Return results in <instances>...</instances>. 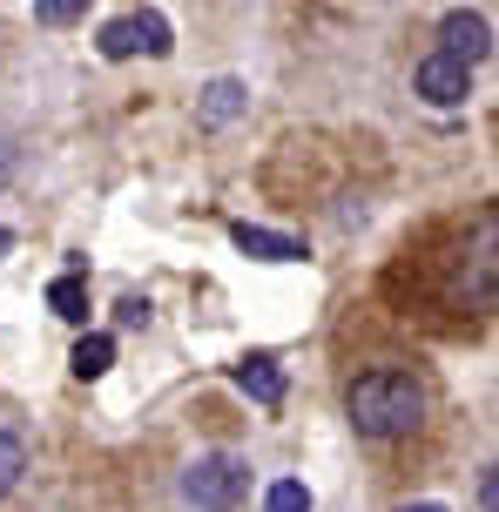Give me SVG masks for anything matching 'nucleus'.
I'll use <instances>...</instances> for the list:
<instances>
[{
	"label": "nucleus",
	"mask_w": 499,
	"mask_h": 512,
	"mask_svg": "<svg viewBox=\"0 0 499 512\" xmlns=\"http://www.w3.org/2000/svg\"><path fill=\"white\" fill-rule=\"evenodd\" d=\"M108 364H115V337H102V331H95V337H81V344H75V358H68V371H75L81 384H95V378L108 371Z\"/></svg>",
	"instance_id": "obj_8"
},
{
	"label": "nucleus",
	"mask_w": 499,
	"mask_h": 512,
	"mask_svg": "<svg viewBox=\"0 0 499 512\" xmlns=\"http://www.w3.org/2000/svg\"><path fill=\"white\" fill-rule=\"evenodd\" d=\"M439 41H446V54H459V61H473V68H479V61L493 54V21L459 7V14H446V21H439Z\"/></svg>",
	"instance_id": "obj_4"
},
{
	"label": "nucleus",
	"mask_w": 499,
	"mask_h": 512,
	"mask_svg": "<svg viewBox=\"0 0 499 512\" xmlns=\"http://www.w3.org/2000/svg\"><path fill=\"white\" fill-rule=\"evenodd\" d=\"M230 378H237V391H243V398H257L263 411L284 405V371H277V358H243Z\"/></svg>",
	"instance_id": "obj_5"
},
{
	"label": "nucleus",
	"mask_w": 499,
	"mask_h": 512,
	"mask_svg": "<svg viewBox=\"0 0 499 512\" xmlns=\"http://www.w3.org/2000/svg\"><path fill=\"white\" fill-rule=\"evenodd\" d=\"M479 506L499 512V465H486V479H479Z\"/></svg>",
	"instance_id": "obj_15"
},
{
	"label": "nucleus",
	"mask_w": 499,
	"mask_h": 512,
	"mask_svg": "<svg viewBox=\"0 0 499 512\" xmlns=\"http://www.w3.org/2000/svg\"><path fill=\"white\" fill-rule=\"evenodd\" d=\"M243 108H250V88H243L237 75H216L210 88H203V122L223 128V122H237Z\"/></svg>",
	"instance_id": "obj_7"
},
{
	"label": "nucleus",
	"mask_w": 499,
	"mask_h": 512,
	"mask_svg": "<svg viewBox=\"0 0 499 512\" xmlns=\"http://www.w3.org/2000/svg\"><path fill=\"white\" fill-rule=\"evenodd\" d=\"M48 310H54V317H68V324H81V317H88V283H81L75 270L54 277L48 283Z\"/></svg>",
	"instance_id": "obj_9"
},
{
	"label": "nucleus",
	"mask_w": 499,
	"mask_h": 512,
	"mask_svg": "<svg viewBox=\"0 0 499 512\" xmlns=\"http://www.w3.org/2000/svg\"><path fill=\"white\" fill-rule=\"evenodd\" d=\"M135 48H142V27H135V14H129V21H108V27H102V54H108V61H129Z\"/></svg>",
	"instance_id": "obj_10"
},
{
	"label": "nucleus",
	"mask_w": 499,
	"mask_h": 512,
	"mask_svg": "<svg viewBox=\"0 0 499 512\" xmlns=\"http://www.w3.org/2000/svg\"><path fill=\"white\" fill-rule=\"evenodd\" d=\"M412 88H419L432 108H459L466 95H473V61H459V54H425L419 61V75H412Z\"/></svg>",
	"instance_id": "obj_3"
},
{
	"label": "nucleus",
	"mask_w": 499,
	"mask_h": 512,
	"mask_svg": "<svg viewBox=\"0 0 499 512\" xmlns=\"http://www.w3.org/2000/svg\"><path fill=\"white\" fill-rule=\"evenodd\" d=\"M7 250H14V236H7V230H0V256H7Z\"/></svg>",
	"instance_id": "obj_17"
},
{
	"label": "nucleus",
	"mask_w": 499,
	"mask_h": 512,
	"mask_svg": "<svg viewBox=\"0 0 499 512\" xmlns=\"http://www.w3.org/2000/svg\"><path fill=\"white\" fill-rule=\"evenodd\" d=\"M183 499L189 506H243V499H250V465H243L237 452H203V459H189Z\"/></svg>",
	"instance_id": "obj_2"
},
{
	"label": "nucleus",
	"mask_w": 499,
	"mask_h": 512,
	"mask_svg": "<svg viewBox=\"0 0 499 512\" xmlns=\"http://www.w3.org/2000/svg\"><path fill=\"white\" fill-rule=\"evenodd\" d=\"M135 27H142V48L156 54V61H162L169 48H176V41H169V21H162V14H135Z\"/></svg>",
	"instance_id": "obj_13"
},
{
	"label": "nucleus",
	"mask_w": 499,
	"mask_h": 512,
	"mask_svg": "<svg viewBox=\"0 0 499 512\" xmlns=\"http://www.w3.org/2000/svg\"><path fill=\"white\" fill-rule=\"evenodd\" d=\"M21 472H27V445L14 432H0V499L21 486Z\"/></svg>",
	"instance_id": "obj_11"
},
{
	"label": "nucleus",
	"mask_w": 499,
	"mask_h": 512,
	"mask_svg": "<svg viewBox=\"0 0 499 512\" xmlns=\"http://www.w3.org/2000/svg\"><path fill=\"white\" fill-rule=\"evenodd\" d=\"M237 250L243 256H263V263H297V256H304V243H297V236H284V230H263V223H237Z\"/></svg>",
	"instance_id": "obj_6"
},
{
	"label": "nucleus",
	"mask_w": 499,
	"mask_h": 512,
	"mask_svg": "<svg viewBox=\"0 0 499 512\" xmlns=\"http://www.w3.org/2000/svg\"><path fill=\"white\" fill-rule=\"evenodd\" d=\"M344 411H351L358 438H405L425 425V384L405 371H365L344 391Z\"/></svg>",
	"instance_id": "obj_1"
},
{
	"label": "nucleus",
	"mask_w": 499,
	"mask_h": 512,
	"mask_svg": "<svg viewBox=\"0 0 499 512\" xmlns=\"http://www.w3.org/2000/svg\"><path fill=\"white\" fill-rule=\"evenodd\" d=\"M122 324H149V297H122Z\"/></svg>",
	"instance_id": "obj_16"
},
{
	"label": "nucleus",
	"mask_w": 499,
	"mask_h": 512,
	"mask_svg": "<svg viewBox=\"0 0 499 512\" xmlns=\"http://www.w3.org/2000/svg\"><path fill=\"white\" fill-rule=\"evenodd\" d=\"M297 506H311V492L297 486V479H277L270 486V512H297Z\"/></svg>",
	"instance_id": "obj_14"
},
{
	"label": "nucleus",
	"mask_w": 499,
	"mask_h": 512,
	"mask_svg": "<svg viewBox=\"0 0 499 512\" xmlns=\"http://www.w3.org/2000/svg\"><path fill=\"white\" fill-rule=\"evenodd\" d=\"M34 14H41L48 27H75L81 14H88V0H34Z\"/></svg>",
	"instance_id": "obj_12"
}]
</instances>
